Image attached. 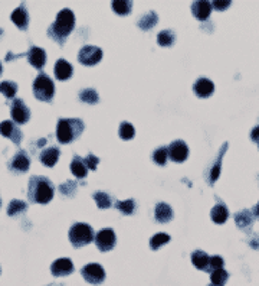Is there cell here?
<instances>
[{"label":"cell","mask_w":259,"mask_h":286,"mask_svg":"<svg viewBox=\"0 0 259 286\" xmlns=\"http://www.w3.org/2000/svg\"><path fill=\"white\" fill-rule=\"evenodd\" d=\"M33 93L40 101H51L55 96V84L46 74H39L33 81Z\"/></svg>","instance_id":"5"},{"label":"cell","mask_w":259,"mask_h":286,"mask_svg":"<svg viewBox=\"0 0 259 286\" xmlns=\"http://www.w3.org/2000/svg\"><path fill=\"white\" fill-rule=\"evenodd\" d=\"M0 205H2V201H0Z\"/></svg>","instance_id":"46"},{"label":"cell","mask_w":259,"mask_h":286,"mask_svg":"<svg viewBox=\"0 0 259 286\" xmlns=\"http://www.w3.org/2000/svg\"><path fill=\"white\" fill-rule=\"evenodd\" d=\"M26 202L20 201V200H13V201L9 204L8 207V216L13 217L16 214H19V213H23V211H26Z\"/></svg>","instance_id":"35"},{"label":"cell","mask_w":259,"mask_h":286,"mask_svg":"<svg viewBox=\"0 0 259 286\" xmlns=\"http://www.w3.org/2000/svg\"><path fill=\"white\" fill-rule=\"evenodd\" d=\"M75 26V16L71 9H62L58 13L55 22L48 29V36L56 41L59 45H63L69 36V33L74 31Z\"/></svg>","instance_id":"1"},{"label":"cell","mask_w":259,"mask_h":286,"mask_svg":"<svg viewBox=\"0 0 259 286\" xmlns=\"http://www.w3.org/2000/svg\"><path fill=\"white\" fill-rule=\"evenodd\" d=\"M111 8H113V10H114L117 15L127 16L131 12L133 3L128 2V0H115V2L111 3Z\"/></svg>","instance_id":"27"},{"label":"cell","mask_w":259,"mask_h":286,"mask_svg":"<svg viewBox=\"0 0 259 286\" xmlns=\"http://www.w3.org/2000/svg\"><path fill=\"white\" fill-rule=\"evenodd\" d=\"M235 221L239 228H245L253 223V213H251L249 209H242L235 216Z\"/></svg>","instance_id":"26"},{"label":"cell","mask_w":259,"mask_h":286,"mask_svg":"<svg viewBox=\"0 0 259 286\" xmlns=\"http://www.w3.org/2000/svg\"><path fill=\"white\" fill-rule=\"evenodd\" d=\"M54 185L45 177H32L28 186V198L33 204H48L54 198Z\"/></svg>","instance_id":"2"},{"label":"cell","mask_w":259,"mask_h":286,"mask_svg":"<svg viewBox=\"0 0 259 286\" xmlns=\"http://www.w3.org/2000/svg\"><path fill=\"white\" fill-rule=\"evenodd\" d=\"M0 74H2V64H0Z\"/></svg>","instance_id":"45"},{"label":"cell","mask_w":259,"mask_h":286,"mask_svg":"<svg viewBox=\"0 0 259 286\" xmlns=\"http://www.w3.org/2000/svg\"><path fill=\"white\" fill-rule=\"evenodd\" d=\"M54 72L55 77L58 78V80H68V78H71V75H72V65H71L67 60L59 58V60L56 61V64H55Z\"/></svg>","instance_id":"20"},{"label":"cell","mask_w":259,"mask_h":286,"mask_svg":"<svg viewBox=\"0 0 259 286\" xmlns=\"http://www.w3.org/2000/svg\"><path fill=\"white\" fill-rule=\"evenodd\" d=\"M29 166H31V159L25 150H19L8 163L9 170L13 174H23L29 169Z\"/></svg>","instance_id":"10"},{"label":"cell","mask_w":259,"mask_h":286,"mask_svg":"<svg viewBox=\"0 0 259 286\" xmlns=\"http://www.w3.org/2000/svg\"><path fill=\"white\" fill-rule=\"evenodd\" d=\"M251 139L253 140V142H256V143H259V126H256V127H255V129L252 130Z\"/></svg>","instance_id":"42"},{"label":"cell","mask_w":259,"mask_h":286,"mask_svg":"<svg viewBox=\"0 0 259 286\" xmlns=\"http://www.w3.org/2000/svg\"><path fill=\"white\" fill-rule=\"evenodd\" d=\"M209 286H214V285H209Z\"/></svg>","instance_id":"47"},{"label":"cell","mask_w":259,"mask_h":286,"mask_svg":"<svg viewBox=\"0 0 259 286\" xmlns=\"http://www.w3.org/2000/svg\"><path fill=\"white\" fill-rule=\"evenodd\" d=\"M168 241H170V236H168V234H166V233H159V234L153 236L152 240H150V247H152L153 250H157V249L164 246Z\"/></svg>","instance_id":"32"},{"label":"cell","mask_w":259,"mask_h":286,"mask_svg":"<svg viewBox=\"0 0 259 286\" xmlns=\"http://www.w3.org/2000/svg\"><path fill=\"white\" fill-rule=\"evenodd\" d=\"M69 241L72 243L74 247H84L90 244L94 237V230L91 225L85 223H76L69 228Z\"/></svg>","instance_id":"4"},{"label":"cell","mask_w":259,"mask_h":286,"mask_svg":"<svg viewBox=\"0 0 259 286\" xmlns=\"http://www.w3.org/2000/svg\"><path fill=\"white\" fill-rule=\"evenodd\" d=\"M253 216L259 217V202H258V204H256V207L253 208Z\"/></svg>","instance_id":"43"},{"label":"cell","mask_w":259,"mask_h":286,"mask_svg":"<svg viewBox=\"0 0 259 286\" xmlns=\"http://www.w3.org/2000/svg\"><path fill=\"white\" fill-rule=\"evenodd\" d=\"M191 262L198 268L199 271L207 272L209 269V263H210V256L207 255L203 250H195L191 253Z\"/></svg>","instance_id":"21"},{"label":"cell","mask_w":259,"mask_h":286,"mask_svg":"<svg viewBox=\"0 0 259 286\" xmlns=\"http://www.w3.org/2000/svg\"><path fill=\"white\" fill-rule=\"evenodd\" d=\"M0 135L5 138H9L15 145H20L23 138L20 129H17V126L10 120H5L0 123Z\"/></svg>","instance_id":"12"},{"label":"cell","mask_w":259,"mask_h":286,"mask_svg":"<svg viewBox=\"0 0 259 286\" xmlns=\"http://www.w3.org/2000/svg\"><path fill=\"white\" fill-rule=\"evenodd\" d=\"M118 133H120V138L124 140H130L133 139V136H134V127H133V124L128 123V122H122L121 124H120V130H118Z\"/></svg>","instance_id":"36"},{"label":"cell","mask_w":259,"mask_h":286,"mask_svg":"<svg viewBox=\"0 0 259 286\" xmlns=\"http://www.w3.org/2000/svg\"><path fill=\"white\" fill-rule=\"evenodd\" d=\"M175 32L166 29V31H161L159 33L157 42H159V45H161V47H171L175 44Z\"/></svg>","instance_id":"31"},{"label":"cell","mask_w":259,"mask_h":286,"mask_svg":"<svg viewBox=\"0 0 259 286\" xmlns=\"http://www.w3.org/2000/svg\"><path fill=\"white\" fill-rule=\"evenodd\" d=\"M95 202H97V205H98L99 209H107L111 207V198H110V195L107 193H102V191H98V193L94 194V197H92Z\"/></svg>","instance_id":"30"},{"label":"cell","mask_w":259,"mask_h":286,"mask_svg":"<svg viewBox=\"0 0 259 286\" xmlns=\"http://www.w3.org/2000/svg\"><path fill=\"white\" fill-rule=\"evenodd\" d=\"M115 243H117V237H115L114 230L111 228L99 230L95 236V244L101 252H110L111 249H114Z\"/></svg>","instance_id":"9"},{"label":"cell","mask_w":259,"mask_h":286,"mask_svg":"<svg viewBox=\"0 0 259 286\" xmlns=\"http://www.w3.org/2000/svg\"><path fill=\"white\" fill-rule=\"evenodd\" d=\"M51 272L56 278L68 276L74 272V263L71 262V259H58L51 264Z\"/></svg>","instance_id":"13"},{"label":"cell","mask_w":259,"mask_h":286,"mask_svg":"<svg viewBox=\"0 0 259 286\" xmlns=\"http://www.w3.org/2000/svg\"><path fill=\"white\" fill-rule=\"evenodd\" d=\"M167 158H168V149L164 146L156 149L154 154H153V161L157 163V165H160V166H164V165H166Z\"/></svg>","instance_id":"34"},{"label":"cell","mask_w":259,"mask_h":286,"mask_svg":"<svg viewBox=\"0 0 259 286\" xmlns=\"http://www.w3.org/2000/svg\"><path fill=\"white\" fill-rule=\"evenodd\" d=\"M212 3L210 2H205V0H199V2H195L191 5V12H193V16L199 19V21H206L210 13H212Z\"/></svg>","instance_id":"15"},{"label":"cell","mask_w":259,"mask_h":286,"mask_svg":"<svg viewBox=\"0 0 259 286\" xmlns=\"http://www.w3.org/2000/svg\"><path fill=\"white\" fill-rule=\"evenodd\" d=\"M26 56H28L29 64L33 65L35 68H38V70H42V68H44V65H45L46 62V54L42 48L32 47Z\"/></svg>","instance_id":"16"},{"label":"cell","mask_w":259,"mask_h":286,"mask_svg":"<svg viewBox=\"0 0 259 286\" xmlns=\"http://www.w3.org/2000/svg\"><path fill=\"white\" fill-rule=\"evenodd\" d=\"M12 21H13V24L19 28V29H22V31H26L28 29V25H29V15H28V12H26V9L25 6H19L17 9H15V12L12 13Z\"/></svg>","instance_id":"19"},{"label":"cell","mask_w":259,"mask_h":286,"mask_svg":"<svg viewBox=\"0 0 259 286\" xmlns=\"http://www.w3.org/2000/svg\"><path fill=\"white\" fill-rule=\"evenodd\" d=\"M49 286H63V285H61V283H59V285H49Z\"/></svg>","instance_id":"44"},{"label":"cell","mask_w":259,"mask_h":286,"mask_svg":"<svg viewBox=\"0 0 259 286\" xmlns=\"http://www.w3.org/2000/svg\"><path fill=\"white\" fill-rule=\"evenodd\" d=\"M85 163H87V168H90L91 170H95L97 169V166H98L99 159L95 155L90 154V155L85 158Z\"/></svg>","instance_id":"40"},{"label":"cell","mask_w":259,"mask_h":286,"mask_svg":"<svg viewBox=\"0 0 259 286\" xmlns=\"http://www.w3.org/2000/svg\"><path fill=\"white\" fill-rule=\"evenodd\" d=\"M101 60H102V51H101V48L94 47V45H85L78 52V61L82 65L91 67V65L98 64Z\"/></svg>","instance_id":"7"},{"label":"cell","mask_w":259,"mask_h":286,"mask_svg":"<svg viewBox=\"0 0 259 286\" xmlns=\"http://www.w3.org/2000/svg\"><path fill=\"white\" fill-rule=\"evenodd\" d=\"M82 276L91 285H101L105 280V271L98 263H90L82 268Z\"/></svg>","instance_id":"6"},{"label":"cell","mask_w":259,"mask_h":286,"mask_svg":"<svg viewBox=\"0 0 259 286\" xmlns=\"http://www.w3.org/2000/svg\"><path fill=\"white\" fill-rule=\"evenodd\" d=\"M193 90L198 97H202V99H206V97H210L214 91V84L209 80V78H199L198 81L193 85Z\"/></svg>","instance_id":"14"},{"label":"cell","mask_w":259,"mask_h":286,"mask_svg":"<svg viewBox=\"0 0 259 286\" xmlns=\"http://www.w3.org/2000/svg\"><path fill=\"white\" fill-rule=\"evenodd\" d=\"M157 21H159L157 15H156L154 12H148V13H145L144 16H141V17L138 19L137 25L140 29H143V31H148V29L154 28V25L157 24Z\"/></svg>","instance_id":"25"},{"label":"cell","mask_w":259,"mask_h":286,"mask_svg":"<svg viewBox=\"0 0 259 286\" xmlns=\"http://www.w3.org/2000/svg\"><path fill=\"white\" fill-rule=\"evenodd\" d=\"M154 218L161 224L168 223L173 218V209L166 202H159L154 208Z\"/></svg>","instance_id":"17"},{"label":"cell","mask_w":259,"mask_h":286,"mask_svg":"<svg viewBox=\"0 0 259 286\" xmlns=\"http://www.w3.org/2000/svg\"><path fill=\"white\" fill-rule=\"evenodd\" d=\"M87 163H85V159H82L81 156H74L72 162H71V172L75 175L76 178L82 179L87 177Z\"/></svg>","instance_id":"24"},{"label":"cell","mask_w":259,"mask_h":286,"mask_svg":"<svg viewBox=\"0 0 259 286\" xmlns=\"http://www.w3.org/2000/svg\"><path fill=\"white\" fill-rule=\"evenodd\" d=\"M0 93L8 99H13L17 93V84L15 81H3L0 83Z\"/></svg>","instance_id":"29"},{"label":"cell","mask_w":259,"mask_h":286,"mask_svg":"<svg viewBox=\"0 0 259 286\" xmlns=\"http://www.w3.org/2000/svg\"><path fill=\"white\" fill-rule=\"evenodd\" d=\"M115 207H117V209H120L122 214L130 216V214L134 213V209H136V204H134L133 200H127V201H117L115 202Z\"/></svg>","instance_id":"37"},{"label":"cell","mask_w":259,"mask_h":286,"mask_svg":"<svg viewBox=\"0 0 259 286\" xmlns=\"http://www.w3.org/2000/svg\"><path fill=\"white\" fill-rule=\"evenodd\" d=\"M167 149L170 159L177 163L184 162L189 156V147L183 140H175L173 143H170V146Z\"/></svg>","instance_id":"11"},{"label":"cell","mask_w":259,"mask_h":286,"mask_svg":"<svg viewBox=\"0 0 259 286\" xmlns=\"http://www.w3.org/2000/svg\"><path fill=\"white\" fill-rule=\"evenodd\" d=\"M59 189H61V193L63 194V195H67V197H71V195H74V194L71 193L69 189H72V191L75 193L76 184H75V182H72V181H68V182H65V184H62V185L59 186Z\"/></svg>","instance_id":"39"},{"label":"cell","mask_w":259,"mask_h":286,"mask_svg":"<svg viewBox=\"0 0 259 286\" xmlns=\"http://www.w3.org/2000/svg\"><path fill=\"white\" fill-rule=\"evenodd\" d=\"M212 6L216 10H225V9H228L230 6V2L229 0H214L213 3H212Z\"/></svg>","instance_id":"41"},{"label":"cell","mask_w":259,"mask_h":286,"mask_svg":"<svg viewBox=\"0 0 259 286\" xmlns=\"http://www.w3.org/2000/svg\"><path fill=\"white\" fill-rule=\"evenodd\" d=\"M229 279V273L223 268L218 269L210 273V280H212V285L214 286H225Z\"/></svg>","instance_id":"28"},{"label":"cell","mask_w":259,"mask_h":286,"mask_svg":"<svg viewBox=\"0 0 259 286\" xmlns=\"http://www.w3.org/2000/svg\"><path fill=\"white\" fill-rule=\"evenodd\" d=\"M59 147L58 146H51L48 149H44L40 154V162L44 163L48 168H52L56 165L58 159H59Z\"/></svg>","instance_id":"18"},{"label":"cell","mask_w":259,"mask_h":286,"mask_svg":"<svg viewBox=\"0 0 259 286\" xmlns=\"http://www.w3.org/2000/svg\"><path fill=\"white\" fill-rule=\"evenodd\" d=\"M210 216H212L213 223H216V224H223V223L228 220L229 217L228 207H226V205L219 200V202H218V204L213 207V209H212Z\"/></svg>","instance_id":"22"},{"label":"cell","mask_w":259,"mask_h":286,"mask_svg":"<svg viewBox=\"0 0 259 286\" xmlns=\"http://www.w3.org/2000/svg\"><path fill=\"white\" fill-rule=\"evenodd\" d=\"M85 129L84 122L81 119H59L58 122V129H56V138L59 143H71L76 138L82 135Z\"/></svg>","instance_id":"3"},{"label":"cell","mask_w":259,"mask_h":286,"mask_svg":"<svg viewBox=\"0 0 259 286\" xmlns=\"http://www.w3.org/2000/svg\"><path fill=\"white\" fill-rule=\"evenodd\" d=\"M229 145L228 143H223L221 147V150H219V154H218V158H216V161H214V165L212 170H210V175H209V182H210V185H213L214 181L219 178V174H221V163H222V158L225 155V152L228 150Z\"/></svg>","instance_id":"23"},{"label":"cell","mask_w":259,"mask_h":286,"mask_svg":"<svg viewBox=\"0 0 259 286\" xmlns=\"http://www.w3.org/2000/svg\"><path fill=\"white\" fill-rule=\"evenodd\" d=\"M79 99H81V101L87 103V104H95V103H98L99 100L97 91L92 90V88H85V90H82V91L79 93Z\"/></svg>","instance_id":"33"},{"label":"cell","mask_w":259,"mask_h":286,"mask_svg":"<svg viewBox=\"0 0 259 286\" xmlns=\"http://www.w3.org/2000/svg\"><path fill=\"white\" fill-rule=\"evenodd\" d=\"M10 115L13 122L19 124H25L29 122L31 119V110L28 108V106L25 104V101L22 99H15L13 103L10 104Z\"/></svg>","instance_id":"8"},{"label":"cell","mask_w":259,"mask_h":286,"mask_svg":"<svg viewBox=\"0 0 259 286\" xmlns=\"http://www.w3.org/2000/svg\"><path fill=\"white\" fill-rule=\"evenodd\" d=\"M223 264H225V262H223V259H222L221 256H212V257H210V263H209V269H207V272L212 273V272L218 271V269H222Z\"/></svg>","instance_id":"38"}]
</instances>
